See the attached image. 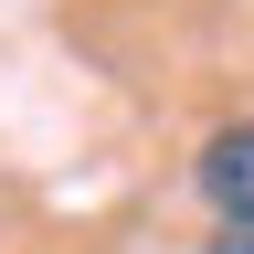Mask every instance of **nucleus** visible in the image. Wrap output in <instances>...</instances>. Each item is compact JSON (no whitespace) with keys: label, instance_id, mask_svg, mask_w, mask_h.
<instances>
[{"label":"nucleus","instance_id":"f03ea898","mask_svg":"<svg viewBox=\"0 0 254 254\" xmlns=\"http://www.w3.org/2000/svg\"><path fill=\"white\" fill-rule=\"evenodd\" d=\"M201 254H254V222H222V233H212Z\"/></svg>","mask_w":254,"mask_h":254},{"label":"nucleus","instance_id":"f257e3e1","mask_svg":"<svg viewBox=\"0 0 254 254\" xmlns=\"http://www.w3.org/2000/svg\"><path fill=\"white\" fill-rule=\"evenodd\" d=\"M190 180H201V201H212L222 222H254V117H244V127H212Z\"/></svg>","mask_w":254,"mask_h":254}]
</instances>
